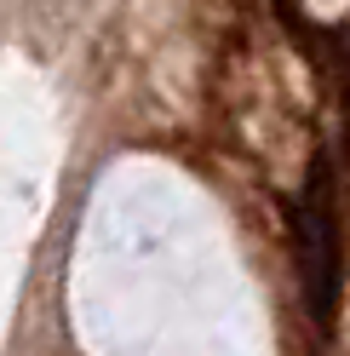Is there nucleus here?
I'll use <instances>...</instances> for the list:
<instances>
[{"label": "nucleus", "instance_id": "1", "mask_svg": "<svg viewBox=\"0 0 350 356\" xmlns=\"http://www.w3.org/2000/svg\"><path fill=\"white\" fill-rule=\"evenodd\" d=\"M293 248H299V287L310 322L327 333L339 316V207H333V161L310 167L299 207H293Z\"/></svg>", "mask_w": 350, "mask_h": 356}]
</instances>
